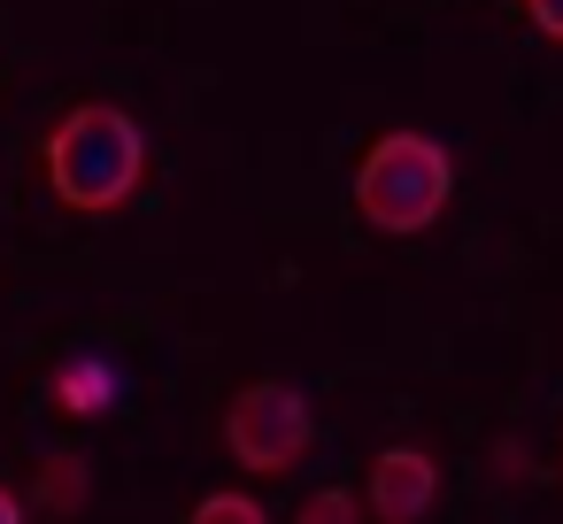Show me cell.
<instances>
[{
    "mask_svg": "<svg viewBox=\"0 0 563 524\" xmlns=\"http://www.w3.org/2000/svg\"><path fill=\"white\" fill-rule=\"evenodd\" d=\"M140 178H147V140H140V124H132L124 109L78 101V109L55 124V140H47V186H55V201L101 216V209L132 201Z\"/></svg>",
    "mask_w": 563,
    "mask_h": 524,
    "instance_id": "1",
    "label": "cell"
},
{
    "mask_svg": "<svg viewBox=\"0 0 563 524\" xmlns=\"http://www.w3.org/2000/svg\"><path fill=\"white\" fill-rule=\"evenodd\" d=\"M448 193H455L448 147L424 140V132H386V140H371V155H363V170H355V209H363V224L386 232V239H417L424 224H440Z\"/></svg>",
    "mask_w": 563,
    "mask_h": 524,
    "instance_id": "2",
    "label": "cell"
},
{
    "mask_svg": "<svg viewBox=\"0 0 563 524\" xmlns=\"http://www.w3.org/2000/svg\"><path fill=\"white\" fill-rule=\"evenodd\" d=\"M309 432H317V424H309V401H301L294 386H278V378L240 386L232 409H224V447H232V462L255 470V478L294 470V462L309 455Z\"/></svg>",
    "mask_w": 563,
    "mask_h": 524,
    "instance_id": "3",
    "label": "cell"
},
{
    "mask_svg": "<svg viewBox=\"0 0 563 524\" xmlns=\"http://www.w3.org/2000/svg\"><path fill=\"white\" fill-rule=\"evenodd\" d=\"M432 493H440L432 455H417V447H386V455L371 462V509H378V516L409 524V516H424V509H432Z\"/></svg>",
    "mask_w": 563,
    "mask_h": 524,
    "instance_id": "4",
    "label": "cell"
},
{
    "mask_svg": "<svg viewBox=\"0 0 563 524\" xmlns=\"http://www.w3.org/2000/svg\"><path fill=\"white\" fill-rule=\"evenodd\" d=\"M109 386H117V378H109L101 363H70V370L55 378V393H63V409H70V416H101Z\"/></svg>",
    "mask_w": 563,
    "mask_h": 524,
    "instance_id": "5",
    "label": "cell"
},
{
    "mask_svg": "<svg viewBox=\"0 0 563 524\" xmlns=\"http://www.w3.org/2000/svg\"><path fill=\"white\" fill-rule=\"evenodd\" d=\"M194 516H201V524H263V501H247V493H209Z\"/></svg>",
    "mask_w": 563,
    "mask_h": 524,
    "instance_id": "6",
    "label": "cell"
},
{
    "mask_svg": "<svg viewBox=\"0 0 563 524\" xmlns=\"http://www.w3.org/2000/svg\"><path fill=\"white\" fill-rule=\"evenodd\" d=\"M40 501H78V462H70V455H55V462L40 470Z\"/></svg>",
    "mask_w": 563,
    "mask_h": 524,
    "instance_id": "7",
    "label": "cell"
},
{
    "mask_svg": "<svg viewBox=\"0 0 563 524\" xmlns=\"http://www.w3.org/2000/svg\"><path fill=\"white\" fill-rule=\"evenodd\" d=\"M525 16H532V32H540V40H555V47H563V0H525Z\"/></svg>",
    "mask_w": 563,
    "mask_h": 524,
    "instance_id": "8",
    "label": "cell"
},
{
    "mask_svg": "<svg viewBox=\"0 0 563 524\" xmlns=\"http://www.w3.org/2000/svg\"><path fill=\"white\" fill-rule=\"evenodd\" d=\"M309 516H355V501H347V493H317Z\"/></svg>",
    "mask_w": 563,
    "mask_h": 524,
    "instance_id": "9",
    "label": "cell"
},
{
    "mask_svg": "<svg viewBox=\"0 0 563 524\" xmlns=\"http://www.w3.org/2000/svg\"><path fill=\"white\" fill-rule=\"evenodd\" d=\"M9 516H16V501H9V493H0V524H9Z\"/></svg>",
    "mask_w": 563,
    "mask_h": 524,
    "instance_id": "10",
    "label": "cell"
}]
</instances>
